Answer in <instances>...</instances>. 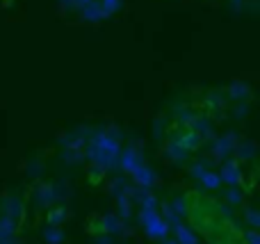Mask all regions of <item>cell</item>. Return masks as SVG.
I'll use <instances>...</instances> for the list:
<instances>
[{
    "instance_id": "obj_6",
    "label": "cell",
    "mask_w": 260,
    "mask_h": 244,
    "mask_svg": "<svg viewBox=\"0 0 260 244\" xmlns=\"http://www.w3.org/2000/svg\"><path fill=\"white\" fill-rule=\"evenodd\" d=\"M101 231L110 233V235H121V233H128V226L119 215L110 213V215H103V217H101Z\"/></svg>"
},
{
    "instance_id": "obj_17",
    "label": "cell",
    "mask_w": 260,
    "mask_h": 244,
    "mask_svg": "<svg viewBox=\"0 0 260 244\" xmlns=\"http://www.w3.org/2000/svg\"><path fill=\"white\" fill-rule=\"evenodd\" d=\"M199 181H201L203 185H206V190H217V187L221 185V178H219V173H217V171H210V169H208V171L203 173V176L199 178Z\"/></svg>"
},
{
    "instance_id": "obj_16",
    "label": "cell",
    "mask_w": 260,
    "mask_h": 244,
    "mask_svg": "<svg viewBox=\"0 0 260 244\" xmlns=\"http://www.w3.org/2000/svg\"><path fill=\"white\" fill-rule=\"evenodd\" d=\"M235 153H238L240 160H251L253 155H256V146L251 144V142H242V144H235Z\"/></svg>"
},
{
    "instance_id": "obj_4",
    "label": "cell",
    "mask_w": 260,
    "mask_h": 244,
    "mask_svg": "<svg viewBox=\"0 0 260 244\" xmlns=\"http://www.w3.org/2000/svg\"><path fill=\"white\" fill-rule=\"evenodd\" d=\"M119 164H121V169L130 176L135 169H139L144 164V158H142V153H139L135 146H130V149H126V151H121V153H119Z\"/></svg>"
},
{
    "instance_id": "obj_1",
    "label": "cell",
    "mask_w": 260,
    "mask_h": 244,
    "mask_svg": "<svg viewBox=\"0 0 260 244\" xmlns=\"http://www.w3.org/2000/svg\"><path fill=\"white\" fill-rule=\"evenodd\" d=\"M119 153H121V144H119V137H114L112 130H96L85 144V158L91 164L103 167L105 171L112 169L114 164H119Z\"/></svg>"
},
{
    "instance_id": "obj_11",
    "label": "cell",
    "mask_w": 260,
    "mask_h": 244,
    "mask_svg": "<svg viewBox=\"0 0 260 244\" xmlns=\"http://www.w3.org/2000/svg\"><path fill=\"white\" fill-rule=\"evenodd\" d=\"M174 231H176V242H178V244H201V242H199V237L194 235V233L189 231L183 222L176 224Z\"/></svg>"
},
{
    "instance_id": "obj_5",
    "label": "cell",
    "mask_w": 260,
    "mask_h": 244,
    "mask_svg": "<svg viewBox=\"0 0 260 244\" xmlns=\"http://www.w3.org/2000/svg\"><path fill=\"white\" fill-rule=\"evenodd\" d=\"M130 178H133V183L137 187H142V190H151V187L155 185V181H157L155 171H153V169L148 167L146 162H144L139 169H135V171L130 173Z\"/></svg>"
},
{
    "instance_id": "obj_25",
    "label": "cell",
    "mask_w": 260,
    "mask_h": 244,
    "mask_svg": "<svg viewBox=\"0 0 260 244\" xmlns=\"http://www.w3.org/2000/svg\"><path fill=\"white\" fill-rule=\"evenodd\" d=\"M244 237L249 240V244H260V235L256 231H249V233H244Z\"/></svg>"
},
{
    "instance_id": "obj_3",
    "label": "cell",
    "mask_w": 260,
    "mask_h": 244,
    "mask_svg": "<svg viewBox=\"0 0 260 244\" xmlns=\"http://www.w3.org/2000/svg\"><path fill=\"white\" fill-rule=\"evenodd\" d=\"M219 178L226 185H242V164H240V160H226L221 164Z\"/></svg>"
},
{
    "instance_id": "obj_14",
    "label": "cell",
    "mask_w": 260,
    "mask_h": 244,
    "mask_svg": "<svg viewBox=\"0 0 260 244\" xmlns=\"http://www.w3.org/2000/svg\"><path fill=\"white\" fill-rule=\"evenodd\" d=\"M44 240L46 244H64V233L59 226H48L44 231Z\"/></svg>"
},
{
    "instance_id": "obj_19",
    "label": "cell",
    "mask_w": 260,
    "mask_h": 244,
    "mask_svg": "<svg viewBox=\"0 0 260 244\" xmlns=\"http://www.w3.org/2000/svg\"><path fill=\"white\" fill-rule=\"evenodd\" d=\"M226 201H229V205H240L242 203V190L238 185H231L226 190Z\"/></svg>"
},
{
    "instance_id": "obj_2",
    "label": "cell",
    "mask_w": 260,
    "mask_h": 244,
    "mask_svg": "<svg viewBox=\"0 0 260 244\" xmlns=\"http://www.w3.org/2000/svg\"><path fill=\"white\" fill-rule=\"evenodd\" d=\"M139 219L144 224V231L153 240H165L169 235V224L162 219V215L157 213V208H142L139 210Z\"/></svg>"
},
{
    "instance_id": "obj_12",
    "label": "cell",
    "mask_w": 260,
    "mask_h": 244,
    "mask_svg": "<svg viewBox=\"0 0 260 244\" xmlns=\"http://www.w3.org/2000/svg\"><path fill=\"white\" fill-rule=\"evenodd\" d=\"M165 155L171 160V162H183V160H187V155H189V151H185L183 146H178L174 140L167 144V149H165Z\"/></svg>"
},
{
    "instance_id": "obj_7",
    "label": "cell",
    "mask_w": 260,
    "mask_h": 244,
    "mask_svg": "<svg viewBox=\"0 0 260 244\" xmlns=\"http://www.w3.org/2000/svg\"><path fill=\"white\" fill-rule=\"evenodd\" d=\"M235 144H238V137H235V135L219 137V140L215 142V146H212V155H215L217 160H224L226 155H231V153H233Z\"/></svg>"
},
{
    "instance_id": "obj_20",
    "label": "cell",
    "mask_w": 260,
    "mask_h": 244,
    "mask_svg": "<svg viewBox=\"0 0 260 244\" xmlns=\"http://www.w3.org/2000/svg\"><path fill=\"white\" fill-rule=\"evenodd\" d=\"M244 219H247V224L253 228V231H256V228L260 226V215H258L253 208H247V210H244Z\"/></svg>"
},
{
    "instance_id": "obj_22",
    "label": "cell",
    "mask_w": 260,
    "mask_h": 244,
    "mask_svg": "<svg viewBox=\"0 0 260 244\" xmlns=\"http://www.w3.org/2000/svg\"><path fill=\"white\" fill-rule=\"evenodd\" d=\"M103 173H105L103 167H99V164H91V167H89V181L91 183H99L101 178H103Z\"/></svg>"
},
{
    "instance_id": "obj_13",
    "label": "cell",
    "mask_w": 260,
    "mask_h": 244,
    "mask_svg": "<svg viewBox=\"0 0 260 244\" xmlns=\"http://www.w3.org/2000/svg\"><path fill=\"white\" fill-rule=\"evenodd\" d=\"M64 219H67V208H64V205H53L48 217H46V222H48L50 226H59Z\"/></svg>"
},
{
    "instance_id": "obj_18",
    "label": "cell",
    "mask_w": 260,
    "mask_h": 244,
    "mask_svg": "<svg viewBox=\"0 0 260 244\" xmlns=\"http://www.w3.org/2000/svg\"><path fill=\"white\" fill-rule=\"evenodd\" d=\"M162 219H165V222L169 224V226H176V224L180 222V215L176 213V210L171 208L169 203H165V205H162Z\"/></svg>"
},
{
    "instance_id": "obj_23",
    "label": "cell",
    "mask_w": 260,
    "mask_h": 244,
    "mask_svg": "<svg viewBox=\"0 0 260 244\" xmlns=\"http://www.w3.org/2000/svg\"><path fill=\"white\" fill-rule=\"evenodd\" d=\"M96 244H114V235H110V233H101V235H96Z\"/></svg>"
},
{
    "instance_id": "obj_21",
    "label": "cell",
    "mask_w": 260,
    "mask_h": 244,
    "mask_svg": "<svg viewBox=\"0 0 260 244\" xmlns=\"http://www.w3.org/2000/svg\"><path fill=\"white\" fill-rule=\"evenodd\" d=\"M169 205H171V208H174L178 215H185V213H187V199H185V196H176V199L171 201Z\"/></svg>"
},
{
    "instance_id": "obj_24",
    "label": "cell",
    "mask_w": 260,
    "mask_h": 244,
    "mask_svg": "<svg viewBox=\"0 0 260 244\" xmlns=\"http://www.w3.org/2000/svg\"><path fill=\"white\" fill-rule=\"evenodd\" d=\"M206 171H208V169H206V164H194V167L189 169V173H192L194 178H201Z\"/></svg>"
},
{
    "instance_id": "obj_8",
    "label": "cell",
    "mask_w": 260,
    "mask_h": 244,
    "mask_svg": "<svg viewBox=\"0 0 260 244\" xmlns=\"http://www.w3.org/2000/svg\"><path fill=\"white\" fill-rule=\"evenodd\" d=\"M174 142H176L178 146H183L185 151H189V153H192V151L197 149L199 144H201V137H199L197 132L192 130V128H185V130H180L178 135L174 137Z\"/></svg>"
},
{
    "instance_id": "obj_10",
    "label": "cell",
    "mask_w": 260,
    "mask_h": 244,
    "mask_svg": "<svg viewBox=\"0 0 260 244\" xmlns=\"http://www.w3.org/2000/svg\"><path fill=\"white\" fill-rule=\"evenodd\" d=\"M3 215L5 217H12V219H18L23 215V205L16 196H5L3 199Z\"/></svg>"
},
{
    "instance_id": "obj_26",
    "label": "cell",
    "mask_w": 260,
    "mask_h": 244,
    "mask_svg": "<svg viewBox=\"0 0 260 244\" xmlns=\"http://www.w3.org/2000/svg\"><path fill=\"white\" fill-rule=\"evenodd\" d=\"M162 244H178V242H176V240H167V237H165V240H162Z\"/></svg>"
},
{
    "instance_id": "obj_15",
    "label": "cell",
    "mask_w": 260,
    "mask_h": 244,
    "mask_svg": "<svg viewBox=\"0 0 260 244\" xmlns=\"http://www.w3.org/2000/svg\"><path fill=\"white\" fill-rule=\"evenodd\" d=\"M249 94H251V89H249V85H244V82H233V85L229 87V96L231 98H249Z\"/></svg>"
},
{
    "instance_id": "obj_9",
    "label": "cell",
    "mask_w": 260,
    "mask_h": 244,
    "mask_svg": "<svg viewBox=\"0 0 260 244\" xmlns=\"http://www.w3.org/2000/svg\"><path fill=\"white\" fill-rule=\"evenodd\" d=\"M57 199H59L57 185H48V183H44V185L37 187V201H39L41 205H50V203H55Z\"/></svg>"
}]
</instances>
